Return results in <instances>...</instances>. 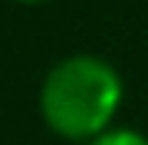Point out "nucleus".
<instances>
[{
	"instance_id": "f257e3e1",
	"label": "nucleus",
	"mask_w": 148,
	"mask_h": 145,
	"mask_svg": "<svg viewBox=\"0 0 148 145\" xmlns=\"http://www.w3.org/2000/svg\"><path fill=\"white\" fill-rule=\"evenodd\" d=\"M122 102V79L106 59L79 53L66 56L46 73L40 109L46 125L66 139H95L109 129Z\"/></svg>"
},
{
	"instance_id": "f03ea898",
	"label": "nucleus",
	"mask_w": 148,
	"mask_h": 145,
	"mask_svg": "<svg viewBox=\"0 0 148 145\" xmlns=\"http://www.w3.org/2000/svg\"><path fill=\"white\" fill-rule=\"evenodd\" d=\"M89 145H148V139L135 129H106L89 139Z\"/></svg>"
},
{
	"instance_id": "7ed1b4c3",
	"label": "nucleus",
	"mask_w": 148,
	"mask_h": 145,
	"mask_svg": "<svg viewBox=\"0 0 148 145\" xmlns=\"http://www.w3.org/2000/svg\"><path fill=\"white\" fill-rule=\"evenodd\" d=\"M20 3H43V0H20Z\"/></svg>"
}]
</instances>
